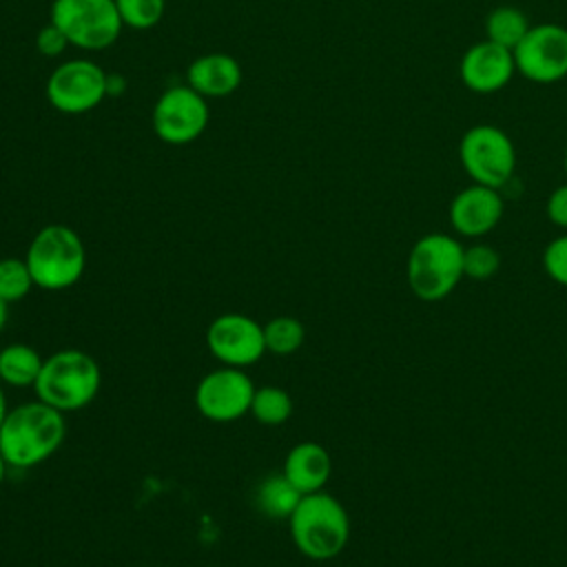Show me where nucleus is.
Segmentation results:
<instances>
[{
    "mask_svg": "<svg viewBox=\"0 0 567 567\" xmlns=\"http://www.w3.org/2000/svg\"><path fill=\"white\" fill-rule=\"evenodd\" d=\"M545 213L554 226L567 228V184L551 190L545 204Z\"/></svg>",
    "mask_w": 567,
    "mask_h": 567,
    "instance_id": "27",
    "label": "nucleus"
},
{
    "mask_svg": "<svg viewBox=\"0 0 567 567\" xmlns=\"http://www.w3.org/2000/svg\"><path fill=\"white\" fill-rule=\"evenodd\" d=\"M49 18L71 47L84 51L111 47L124 27L115 0H53Z\"/></svg>",
    "mask_w": 567,
    "mask_h": 567,
    "instance_id": "6",
    "label": "nucleus"
},
{
    "mask_svg": "<svg viewBox=\"0 0 567 567\" xmlns=\"http://www.w3.org/2000/svg\"><path fill=\"white\" fill-rule=\"evenodd\" d=\"M458 157L474 184L489 188L505 186L516 168V148L505 131L494 124H476L465 131Z\"/></svg>",
    "mask_w": 567,
    "mask_h": 567,
    "instance_id": "7",
    "label": "nucleus"
},
{
    "mask_svg": "<svg viewBox=\"0 0 567 567\" xmlns=\"http://www.w3.org/2000/svg\"><path fill=\"white\" fill-rule=\"evenodd\" d=\"M7 412H9V405H7V396H4V388H2V383H0V425H2V421H4V416H7Z\"/></svg>",
    "mask_w": 567,
    "mask_h": 567,
    "instance_id": "29",
    "label": "nucleus"
},
{
    "mask_svg": "<svg viewBox=\"0 0 567 567\" xmlns=\"http://www.w3.org/2000/svg\"><path fill=\"white\" fill-rule=\"evenodd\" d=\"M7 470H9V463L4 461V456H2V452H0V487H2L4 478H7Z\"/></svg>",
    "mask_w": 567,
    "mask_h": 567,
    "instance_id": "30",
    "label": "nucleus"
},
{
    "mask_svg": "<svg viewBox=\"0 0 567 567\" xmlns=\"http://www.w3.org/2000/svg\"><path fill=\"white\" fill-rule=\"evenodd\" d=\"M505 204L498 188L472 184L458 190L450 204V224L463 237H483L503 217Z\"/></svg>",
    "mask_w": 567,
    "mask_h": 567,
    "instance_id": "14",
    "label": "nucleus"
},
{
    "mask_svg": "<svg viewBox=\"0 0 567 567\" xmlns=\"http://www.w3.org/2000/svg\"><path fill=\"white\" fill-rule=\"evenodd\" d=\"M514 73H516L514 53L489 40L472 44L463 53L461 66H458V75L463 84L478 95H489L501 91L512 80Z\"/></svg>",
    "mask_w": 567,
    "mask_h": 567,
    "instance_id": "13",
    "label": "nucleus"
},
{
    "mask_svg": "<svg viewBox=\"0 0 567 567\" xmlns=\"http://www.w3.org/2000/svg\"><path fill=\"white\" fill-rule=\"evenodd\" d=\"M66 47H69L66 38H64L62 31H60L55 24H51V22H49L47 27H42V29L38 31V35H35V49H38L40 55L55 58V55H60Z\"/></svg>",
    "mask_w": 567,
    "mask_h": 567,
    "instance_id": "26",
    "label": "nucleus"
},
{
    "mask_svg": "<svg viewBox=\"0 0 567 567\" xmlns=\"http://www.w3.org/2000/svg\"><path fill=\"white\" fill-rule=\"evenodd\" d=\"M306 339V328L299 319L281 315L270 319L264 326V341H266V352L286 357L297 352L303 346Z\"/></svg>",
    "mask_w": 567,
    "mask_h": 567,
    "instance_id": "21",
    "label": "nucleus"
},
{
    "mask_svg": "<svg viewBox=\"0 0 567 567\" xmlns=\"http://www.w3.org/2000/svg\"><path fill=\"white\" fill-rule=\"evenodd\" d=\"M512 53L516 71L536 84L567 78V29L560 24L543 22L529 27Z\"/></svg>",
    "mask_w": 567,
    "mask_h": 567,
    "instance_id": "11",
    "label": "nucleus"
},
{
    "mask_svg": "<svg viewBox=\"0 0 567 567\" xmlns=\"http://www.w3.org/2000/svg\"><path fill=\"white\" fill-rule=\"evenodd\" d=\"M104 69L86 58H73L58 64L44 86L49 104L66 115L89 113L109 95Z\"/></svg>",
    "mask_w": 567,
    "mask_h": 567,
    "instance_id": "8",
    "label": "nucleus"
},
{
    "mask_svg": "<svg viewBox=\"0 0 567 567\" xmlns=\"http://www.w3.org/2000/svg\"><path fill=\"white\" fill-rule=\"evenodd\" d=\"M7 321H9V303L0 299V334H2L4 326H7Z\"/></svg>",
    "mask_w": 567,
    "mask_h": 567,
    "instance_id": "28",
    "label": "nucleus"
},
{
    "mask_svg": "<svg viewBox=\"0 0 567 567\" xmlns=\"http://www.w3.org/2000/svg\"><path fill=\"white\" fill-rule=\"evenodd\" d=\"M301 492L279 472L268 474L257 483L255 505L266 518H290L295 507L301 501Z\"/></svg>",
    "mask_w": 567,
    "mask_h": 567,
    "instance_id": "18",
    "label": "nucleus"
},
{
    "mask_svg": "<svg viewBox=\"0 0 567 567\" xmlns=\"http://www.w3.org/2000/svg\"><path fill=\"white\" fill-rule=\"evenodd\" d=\"M529 31V22L527 16L518 9V7H496L487 13L485 18V40L496 42L509 51L516 49V44L525 38V33Z\"/></svg>",
    "mask_w": 567,
    "mask_h": 567,
    "instance_id": "19",
    "label": "nucleus"
},
{
    "mask_svg": "<svg viewBox=\"0 0 567 567\" xmlns=\"http://www.w3.org/2000/svg\"><path fill=\"white\" fill-rule=\"evenodd\" d=\"M115 7L124 27L144 31L162 20L166 11V0H115Z\"/></svg>",
    "mask_w": 567,
    "mask_h": 567,
    "instance_id": "23",
    "label": "nucleus"
},
{
    "mask_svg": "<svg viewBox=\"0 0 567 567\" xmlns=\"http://www.w3.org/2000/svg\"><path fill=\"white\" fill-rule=\"evenodd\" d=\"M33 286L35 284L24 259L20 257L0 259V299L2 301L7 303L22 301Z\"/></svg>",
    "mask_w": 567,
    "mask_h": 567,
    "instance_id": "22",
    "label": "nucleus"
},
{
    "mask_svg": "<svg viewBox=\"0 0 567 567\" xmlns=\"http://www.w3.org/2000/svg\"><path fill=\"white\" fill-rule=\"evenodd\" d=\"M206 346L221 365L248 368L266 354L264 326L241 312H224L206 328Z\"/></svg>",
    "mask_w": 567,
    "mask_h": 567,
    "instance_id": "12",
    "label": "nucleus"
},
{
    "mask_svg": "<svg viewBox=\"0 0 567 567\" xmlns=\"http://www.w3.org/2000/svg\"><path fill=\"white\" fill-rule=\"evenodd\" d=\"M255 383L244 368L221 365L204 374L195 388L197 412L213 423H233L250 412Z\"/></svg>",
    "mask_w": 567,
    "mask_h": 567,
    "instance_id": "10",
    "label": "nucleus"
},
{
    "mask_svg": "<svg viewBox=\"0 0 567 567\" xmlns=\"http://www.w3.org/2000/svg\"><path fill=\"white\" fill-rule=\"evenodd\" d=\"M281 474L306 496L321 492L332 474V458L321 443L301 441L284 458Z\"/></svg>",
    "mask_w": 567,
    "mask_h": 567,
    "instance_id": "16",
    "label": "nucleus"
},
{
    "mask_svg": "<svg viewBox=\"0 0 567 567\" xmlns=\"http://www.w3.org/2000/svg\"><path fill=\"white\" fill-rule=\"evenodd\" d=\"M543 268L551 281L567 286V233L547 244L543 252Z\"/></svg>",
    "mask_w": 567,
    "mask_h": 567,
    "instance_id": "25",
    "label": "nucleus"
},
{
    "mask_svg": "<svg viewBox=\"0 0 567 567\" xmlns=\"http://www.w3.org/2000/svg\"><path fill=\"white\" fill-rule=\"evenodd\" d=\"M563 166H565V175H567V148H565V159H563Z\"/></svg>",
    "mask_w": 567,
    "mask_h": 567,
    "instance_id": "31",
    "label": "nucleus"
},
{
    "mask_svg": "<svg viewBox=\"0 0 567 567\" xmlns=\"http://www.w3.org/2000/svg\"><path fill=\"white\" fill-rule=\"evenodd\" d=\"M288 527L297 551L310 560H330L339 556L350 538L346 507L323 489L301 496L288 518Z\"/></svg>",
    "mask_w": 567,
    "mask_h": 567,
    "instance_id": "2",
    "label": "nucleus"
},
{
    "mask_svg": "<svg viewBox=\"0 0 567 567\" xmlns=\"http://www.w3.org/2000/svg\"><path fill=\"white\" fill-rule=\"evenodd\" d=\"M208 117L206 97L188 84H175L157 97L151 113V126L164 144L184 146L206 131Z\"/></svg>",
    "mask_w": 567,
    "mask_h": 567,
    "instance_id": "9",
    "label": "nucleus"
},
{
    "mask_svg": "<svg viewBox=\"0 0 567 567\" xmlns=\"http://www.w3.org/2000/svg\"><path fill=\"white\" fill-rule=\"evenodd\" d=\"M24 261L38 288L58 292L75 286L84 275L86 248L71 226L47 224L33 235Z\"/></svg>",
    "mask_w": 567,
    "mask_h": 567,
    "instance_id": "5",
    "label": "nucleus"
},
{
    "mask_svg": "<svg viewBox=\"0 0 567 567\" xmlns=\"http://www.w3.org/2000/svg\"><path fill=\"white\" fill-rule=\"evenodd\" d=\"M102 385L97 361L78 348H64L44 359L33 385L35 396L62 414L86 408L95 401Z\"/></svg>",
    "mask_w": 567,
    "mask_h": 567,
    "instance_id": "3",
    "label": "nucleus"
},
{
    "mask_svg": "<svg viewBox=\"0 0 567 567\" xmlns=\"http://www.w3.org/2000/svg\"><path fill=\"white\" fill-rule=\"evenodd\" d=\"M241 78V64L230 53H204L186 69V84L206 100L235 93Z\"/></svg>",
    "mask_w": 567,
    "mask_h": 567,
    "instance_id": "15",
    "label": "nucleus"
},
{
    "mask_svg": "<svg viewBox=\"0 0 567 567\" xmlns=\"http://www.w3.org/2000/svg\"><path fill=\"white\" fill-rule=\"evenodd\" d=\"M66 434L64 414L40 399L11 408L0 425V452L9 467L31 470L51 458Z\"/></svg>",
    "mask_w": 567,
    "mask_h": 567,
    "instance_id": "1",
    "label": "nucleus"
},
{
    "mask_svg": "<svg viewBox=\"0 0 567 567\" xmlns=\"http://www.w3.org/2000/svg\"><path fill=\"white\" fill-rule=\"evenodd\" d=\"M250 414L261 425H281L292 416V396L279 385H261L252 394Z\"/></svg>",
    "mask_w": 567,
    "mask_h": 567,
    "instance_id": "20",
    "label": "nucleus"
},
{
    "mask_svg": "<svg viewBox=\"0 0 567 567\" xmlns=\"http://www.w3.org/2000/svg\"><path fill=\"white\" fill-rule=\"evenodd\" d=\"M501 268V255L489 244H472L463 248V277L472 281H487Z\"/></svg>",
    "mask_w": 567,
    "mask_h": 567,
    "instance_id": "24",
    "label": "nucleus"
},
{
    "mask_svg": "<svg viewBox=\"0 0 567 567\" xmlns=\"http://www.w3.org/2000/svg\"><path fill=\"white\" fill-rule=\"evenodd\" d=\"M463 248L445 233H427L414 241L405 264V279L412 295L434 303L445 299L463 279Z\"/></svg>",
    "mask_w": 567,
    "mask_h": 567,
    "instance_id": "4",
    "label": "nucleus"
},
{
    "mask_svg": "<svg viewBox=\"0 0 567 567\" xmlns=\"http://www.w3.org/2000/svg\"><path fill=\"white\" fill-rule=\"evenodd\" d=\"M44 359L29 343H9L0 350V383L9 388H33Z\"/></svg>",
    "mask_w": 567,
    "mask_h": 567,
    "instance_id": "17",
    "label": "nucleus"
}]
</instances>
